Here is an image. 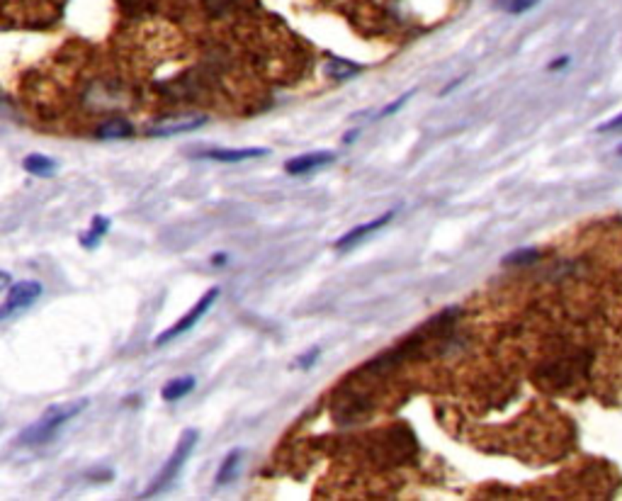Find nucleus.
<instances>
[{
	"mask_svg": "<svg viewBox=\"0 0 622 501\" xmlns=\"http://www.w3.org/2000/svg\"><path fill=\"white\" fill-rule=\"evenodd\" d=\"M88 407V400L81 397V400H71V402H61V404H51V407L44 409L39 414L37 421H32L25 431L20 434V443L27 448H39L47 446V443L54 441L59 436V431L64 429L68 421H73L78 414L85 412Z\"/></svg>",
	"mask_w": 622,
	"mask_h": 501,
	"instance_id": "f257e3e1",
	"label": "nucleus"
},
{
	"mask_svg": "<svg viewBox=\"0 0 622 501\" xmlns=\"http://www.w3.org/2000/svg\"><path fill=\"white\" fill-rule=\"evenodd\" d=\"M197 441H199V434H197L195 429L182 431V436H180L178 446H175L173 455H170V458L165 460V465L161 468V472H158V475L153 477V482L146 487V492L141 494V499H153V497H158V494H163L165 489H168L175 480H178L180 470L185 468V463H187V460H190V455L195 453Z\"/></svg>",
	"mask_w": 622,
	"mask_h": 501,
	"instance_id": "f03ea898",
	"label": "nucleus"
},
{
	"mask_svg": "<svg viewBox=\"0 0 622 501\" xmlns=\"http://www.w3.org/2000/svg\"><path fill=\"white\" fill-rule=\"evenodd\" d=\"M216 297H219V287L207 290V292H204L202 297H199V299L195 302V307H192V309L187 312L185 316H180L178 321L173 324V326L165 329V331H163L161 336H158V338H156V346H158V348H161V346H165V343H170V341H173V338H178V336L187 334V331H190V329H195V324H197L204 314H207L209 307H212L214 302H216Z\"/></svg>",
	"mask_w": 622,
	"mask_h": 501,
	"instance_id": "7ed1b4c3",
	"label": "nucleus"
},
{
	"mask_svg": "<svg viewBox=\"0 0 622 501\" xmlns=\"http://www.w3.org/2000/svg\"><path fill=\"white\" fill-rule=\"evenodd\" d=\"M39 297H42V285L37 280H20L10 285L8 294H5L3 304H0V321L30 309Z\"/></svg>",
	"mask_w": 622,
	"mask_h": 501,
	"instance_id": "20e7f679",
	"label": "nucleus"
},
{
	"mask_svg": "<svg viewBox=\"0 0 622 501\" xmlns=\"http://www.w3.org/2000/svg\"><path fill=\"white\" fill-rule=\"evenodd\" d=\"M207 122L204 115H173V117H163L156 119L153 124L146 127V136H156V139H168V136H178V134H187L195 132L202 124Z\"/></svg>",
	"mask_w": 622,
	"mask_h": 501,
	"instance_id": "39448f33",
	"label": "nucleus"
},
{
	"mask_svg": "<svg viewBox=\"0 0 622 501\" xmlns=\"http://www.w3.org/2000/svg\"><path fill=\"white\" fill-rule=\"evenodd\" d=\"M267 149H202L195 151L192 156L202 158V161H216V163H241L250 161V158H262L267 156Z\"/></svg>",
	"mask_w": 622,
	"mask_h": 501,
	"instance_id": "423d86ee",
	"label": "nucleus"
},
{
	"mask_svg": "<svg viewBox=\"0 0 622 501\" xmlns=\"http://www.w3.org/2000/svg\"><path fill=\"white\" fill-rule=\"evenodd\" d=\"M333 158H335L333 151L304 153V156H296V158H292V161L284 163V170H287L289 175H306V173H311V170H316V168L328 166Z\"/></svg>",
	"mask_w": 622,
	"mask_h": 501,
	"instance_id": "0eeeda50",
	"label": "nucleus"
},
{
	"mask_svg": "<svg viewBox=\"0 0 622 501\" xmlns=\"http://www.w3.org/2000/svg\"><path fill=\"white\" fill-rule=\"evenodd\" d=\"M391 217H394V209H389V212H387V214H382V217H377V219H372V221H367V224L355 226V229H350L343 238H340L338 243H335V248H338V250H348V248H352L357 241H362L365 236H370V234H372V231H377V229H382V226L389 224V219H391Z\"/></svg>",
	"mask_w": 622,
	"mask_h": 501,
	"instance_id": "6e6552de",
	"label": "nucleus"
},
{
	"mask_svg": "<svg viewBox=\"0 0 622 501\" xmlns=\"http://www.w3.org/2000/svg\"><path fill=\"white\" fill-rule=\"evenodd\" d=\"M195 378H192V375H180V378H173V380H168V382L163 385V390H161V397L165 402H178V400H182V397H187L190 395L192 390H195Z\"/></svg>",
	"mask_w": 622,
	"mask_h": 501,
	"instance_id": "1a4fd4ad",
	"label": "nucleus"
},
{
	"mask_svg": "<svg viewBox=\"0 0 622 501\" xmlns=\"http://www.w3.org/2000/svg\"><path fill=\"white\" fill-rule=\"evenodd\" d=\"M134 134V127H131V122H127V119H105L102 124H98V129H95V136L98 139H127V136Z\"/></svg>",
	"mask_w": 622,
	"mask_h": 501,
	"instance_id": "9d476101",
	"label": "nucleus"
},
{
	"mask_svg": "<svg viewBox=\"0 0 622 501\" xmlns=\"http://www.w3.org/2000/svg\"><path fill=\"white\" fill-rule=\"evenodd\" d=\"M22 166H25V170L30 175H37V178H51V175L56 173V168H59V163H56L54 158L44 156V153H30V156L22 161Z\"/></svg>",
	"mask_w": 622,
	"mask_h": 501,
	"instance_id": "9b49d317",
	"label": "nucleus"
},
{
	"mask_svg": "<svg viewBox=\"0 0 622 501\" xmlns=\"http://www.w3.org/2000/svg\"><path fill=\"white\" fill-rule=\"evenodd\" d=\"M241 451H231L229 455L224 458V463L219 465V472H216V487H224L229 485V482H233V477H236L238 472V465H241Z\"/></svg>",
	"mask_w": 622,
	"mask_h": 501,
	"instance_id": "f8f14e48",
	"label": "nucleus"
},
{
	"mask_svg": "<svg viewBox=\"0 0 622 501\" xmlns=\"http://www.w3.org/2000/svg\"><path fill=\"white\" fill-rule=\"evenodd\" d=\"M107 229H110V219H107V217H95L93 224H90V229L81 236L83 248H95V246H98L100 238L107 234Z\"/></svg>",
	"mask_w": 622,
	"mask_h": 501,
	"instance_id": "ddd939ff",
	"label": "nucleus"
},
{
	"mask_svg": "<svg viewBox=\"0 0 622 501\" xmlns=\"http://www.w3.org/2000/svg\"><path fill=\"white\" fill-rule=\"evenodd\" d=\"M360 71V66L352 64V61H340V59H333L331 64H326V76L333 78V81H345V78L355 76V73Z\"/></svg>",
	"mask_w": 622,
	"mask_h": 501,
	"instance_id": "4468645a",
	"label": "nucleus"
},
{
	"mask_svg": "<svg viewBox=\"0 0 622 501\" xmlns=\"http://www.w3.org/2000/svg\"><path fill=\"white\" fill-rule=\"evenodd\" d=\"M538 3L540 0H499V8L511 15H523L528 13V10H533Z\"/></svg>",
	"mask_w": 622,
	"mask_h": 501,
	"instance_id": "2eb2a0df",
	"label": "nucleus"
},
{
	"mask_svg": "<svg viewBox=\"0 0 622 501\" xmlns=\"http://www.w3.org/2000/svg\"><path fill=\"white\" fill-rule=\"evenodd\" d=\"M533 260H538V250H535V248H528V250H518V253L506 255L504 263H506V265H511V263H516V265H525V263H533Z\"/></svg>",
	"mask_w": 622,
	"mask_h": 501,
	"instance_id": "dca6fc26",
	"label": "nucleus"
},
{
	"mask_svg": "<svg viewBox=\"0 0 622 501\" xmlns=\"http://www.w3.org/2000/svg\"><path fill=\"white\" fill-rule=\"evenodd\" d=\"M413 93H416V90H406V93H404L401 98H399V100H394L391 105H387L384 110L379 112V117H389V115H394V112H396V110H401V107H404V102H406V100H409V98H411V95H413Z\"/></svg>",
	"mask_w": 622,
	"mask_h": 501,
	"instance_id": "f3484780",
	"label": "nucleus"
},
{
	"mask_svg": "<svg viewBox=\"0 0 622 501\" xmlns=\"http://www.w3.org/2000/svg\"><path fill=\"white\" fill-rule=\"evenodd\" d=\"M618 129H622V115L613 117L606 124H601V127H598V132H618Z\"/></svg>",
	"mask_w": 622,
	"mask_h": 501,
	"instance_id": "a211bd4d",
	"label": "nucleus"
},
{
	"mask_svg": "<svg viewBox=\"0 0 622 501\" xmlns=\"http://www.w3.org/2000/svg\"><path fill=\"white\" fill-rule=\"evenodd\" d=\"M316 358H318V348L309 351V353H306V356L299 360V368H301V370H309V368L313 365V363H316Z\"/></svg>",
	"mask_w": 622,
	"mask_h": 501,
	"instance_id": "6ab92c4d",
	"label": "nucleus"
},
{
	"mask_svg": "<svg viewBox=\"0 0 622 501\" xmlns=\"http://www.w3.org/2000/svg\"><path fill=\"white\" fill-rule=\"evenodd\" d=\"M5 287H10V275L5 270H0V292H3Z\"/></svg>",
	"mask_w": 622,
	"mask_h": 501,
	"instance_id": "aec40b11",
	"label": "nucleus"
},
{
	"mask_svg": "<svg viewBox=\"0 0 622 501\" xmlns=\"http://www.w3.org/2000/svg\"><path fill=\"white\" fill-rule=\"evenodd\" d=\"M567 61H569L567 56H564V59H557V61H552L550 68H552V71H555V68H564V66H567Z\"/></svg>",
	"mask_w": 622,
	"mask_h": 501,
	"instance_id": "412c9836",
	"label": "nucleus"
},
{
	"mask_svg": "<svg viewBox=\"0 0 622 501\" xmlns=\"http://www.w3.org/2000/svg\"><path fill=\"white\" fill-rule=\"evenodd\" d=\"M214 263H219V265H221V263H226V255H221V253H219V255H214Z\"/></svg>",
	"mask_w": 622,
	"mask_h": 501,
	"instance_id": "4be33fe9",
	"label": "nucleus"
},
{
	"mask_svg": "<svg viewBox=\"0 0 622 501\" xmlns=\"http://www.w3.org/2000/svg\"><path fill=\"white\" fill-rule=\"evenodd\" d=\"M618 153H622V146H620V149H618Z\"/></svg>",
	"mask_w": 622,
	"mask_h": 501,
	"instance_id": "5701e85b",
	"label": "nucleus"
}]
</instances>
